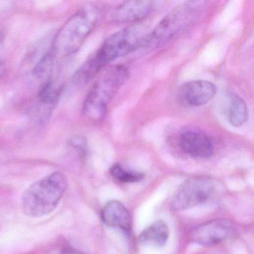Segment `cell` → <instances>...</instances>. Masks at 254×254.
Segmentation results:
<instances>
[{
	"label": "cell",
	"instance_id": "cell-8",
	"mask_svg": "<svg viewBox=\"0 0 254 254\" xmlns=\"http://www.w3.org/2000/svg\"><path fill=\"white\" fill-rule=\"evenodd\" d=\"M233 230L230 221L213 220L195 227L191 231V239L202 246H212L226 240Z\"/></svg>",
	"mask_w": 254,
	"mask_h": 254
},
{
	"label": "cell",
	"instance_id": "cell-11",
	"mask_svg": "<svg viewBox=\"0 0 254 254\" xmlns=\"http://www.w3.org/2000/svg\"><path fill=\"white\" fill-rule=\"evenodd\" d=\"M102 221L111 227H118L124 231H130L132 219L128 209L118 200L108 202L101 212Z\"/></svg>",
	"mask_w": 254,
	"mask_h": 254
},
{
	"label": "cell",
	"instance_id": "cell-14",
	"mask_svg": "<svg viewBox=\"0 0 254 254\" xmlns=\"http://www.w3.org/2000/svg\"><path fill=\"white\" fill-rule=\"evenodd\" d=\"M113 178L122 183H136L143 179V174L126 169L120 164H115L110 169Z\"/></svg>",
	"mask_w": 254,
	"mask_h": 254
},
{
	"label": "cell",
	"instance_id": "cell-16",
	"mask_svg": "<svg viewBox=\"0 0 254 254\" xmlns=\"http://www.w3.org/2000/svg\"><path fill=\"white\" fill-rule=\"evenodd\" d=\"M72 145L74 148H77L83 153H84L87 148V142L82 137H76L73 139V140H72Z\"/></svg>",
	"mask_w": 254,
	"mask_h": 254
},
{
	"label": "cell",
	"instance_id": "cell-10",
	"mask_svg": "<svg viewBox=\"0 0 254 254\" xmlns=\"http://www.w3.org/2000/svg\"><path fill=\"white\" fill-rule=\"evenodd\" d=\"M152 1L132 0L117 5L111 13V20L117 23H135L148 17L154 8Z\"/></svg>",
	"mask_w": 254,
	"mask_h": 254
},
{
	"label": "cell",
	"instance_id": "cell-5",
	"mask_svg": "<svg viewBox=\"0 0 254 254\" xmlns=\"http://www.w3.org/2000/svg\"><path fill=\"white\" fill-rule=\"evenodd\" d=\"M205 3L187 1L175 7L151 30L147 47H160L186 30L200 17Z\"/></svg>",
	"mask_w": 254,
	"mask_h": 254
},
{
	"label": "cell",
	"instance_id": "cell-17",
	"mask_svg": "<svg viewBox=\"0 0 254 254\" xmlns=\"http://www.w3.org/2000/svg\"><path fill=\"white\" fill-rule=\"evenodd\" d=\"M63 254H83L73 248H66L63 250Z\"/></svg>",
	"mask_w": 254,
	"mask_h": 254
},
{
	"label": "cell",
	"instance_id": "cell-13",
	"mask_svg": "<svg viewBox=\"0 0 254 254\" xmlns=\"http://www.w3.org/2000/svg\"><path fill=\"white\" fill-rule=\"evenodd\" d=\"M225 110L229 123L234 127H241L248 121V106L239 95L236 93L229 95Z\"/></svg>",
	"mask_w": 254,
	"mask_h": 254
},
{
	"label": "cell",
	"instance_id": "cell-1",
	"mask_svg": "<svg viewBox=\"0 0 254 254\" xmlns=\"http://www.w3.org/2000/svg\"><path fill=\"white\" fill-rule=\"evenodd\" d=\"M151 32L143 24L134 23L113 34L80 68L75 78L81 83L88 82L116 59L147 47Z\"/></svg>",
	"mask_w": 254,
	"mask_h": 254
},
{
	"label": "cell",
	"instance_id": "cell-7",
	"mask_svg": "<svg viewBox=\"0 0 254 254\" xmlns=\"http://www.w3.org/2000/svg\"><path fill=\"white\" fill-rule=\"evenodd\" d=\"M180 148L186 154L193 158L206 159L213 155V142L202 130L188 128L183 130L178 137Z\"/></svg>",
	"mask_w": 254,
	"mask_h": 254
},
{
	"label": "cell",
	"instance_id": "cell-6",
	"mask_svg": "<svg viewBox=\"0 0 254 254\" xmlns=\"http://www.w3.org/2000/svg\"><path fill=\"white\" fill-rule=\"evenodd\" d=\"M220 183L209 177H195L183 183L172 201L175 211H182L207 202L220 190Z\"/></svg>",
	"mask_w": 254,
	"mask_h": 254
},
{
	"label": "cell",
	"instance_id": "cell-3",
	"mask_svg": "<svg viewBox=\"0 0 254 254\" xmlns=\"http://www.w3.org/2000/svg\"><path fill=\"white\" fill-rule=\"evenodd\" d=\"M95 5H86L75 12L55 38L52 56L61 57L76 53L96 27L100 14Z\"/></svg>",
	"mask_w": 254,
	"mask_h": 254
},
{
	"label": "cell",
	"instance_id": "cell-9",
	"mask_svg": "<svg viewBox=\"0 0 254 254\" xmlns=\"http://www.w3.org/2000/svg\"><path fill=\"white\" fill-rule=\"evenodd\" d=\"M216 93L215 84L206 80L188 81L180 88V96L183 102L194 108L209 103L214 99Z\"/></svg>",
	"mask_w": 254,
	"mask_h": 254
},
{
	"label": "cell",
	"instance_id": "cell-4",
	"mask_svg": "<svg viewBox=\"0 0 254 254\" xmlns=\"http://www.w3.org/2000/svg\"><path fill=\"white\" fill-rule=\"evenodd\" d=\"M129 77V69L124 65H114L108 68L93 84L84 101V116L93 121L103 120L110 102Z\"/></svg>",
	"mask_w": 254,
	"mask_h": 254
},
{
	"label": "cell",
	"instance_id": "cell-15",
	"mask_svg": "<svg viewBox=\"0 0 254 254\" xmlns=\"http://www.w3.org/2000/svg\"><path fill=\"white\" fill-rule=\"evenodd\" d=\"M61 95V89L55 86L51 81L46 83L39 93V99L41 102L47 105L55 104L59 100Z\"/></svg>",
	"mask_w": 254,
	"mask_h": 254
},
{
	"label": "cell",
	"instance_id": "cell-2",
	"mask_svg": "<svg viewBox=\"0 0 254 254\" xmlns=\"http://www.w3.org/2000/svg\"><path fill=\"white\" fill-rule=\"evenodd\" d=\"M67 190L63 173L53 172L32 184L23 194L22 207L27 216L39 218L55 210Z\"/></svg>",
	"mask_w": 254,
	"mask_h": 254
},
{
	"label": "cell",
	"instance_id": "cell-18",
	"mask_svg": "<svg viewBox=\"0 0 254 254\" xmlns=\"http://www.w3.org/2000/svg\"><path fill=\"white\" fill-rule=\"evenodd\" d=\"M4 72V68L3 66H2V65L0 64V78L2 77V74H3Z\"/></svg>",
	"mask_w": 254,
	"mask_h": 254
},
{
	"label": "cell",
	"instance_id": "cell-12",
	"mask_svg": "<svg viewBox=\"0 0 254 254\" xmlns=\"http://www.w3.org/2000/svg\"><path fill=\"white\" fill-rule=\"evenodd\" d=\"M169 236V229L164 221L159 220L152 223L139 234L138 241L144 246L161 248L166 245Z\"/></svg>",
	"mask_w": 254,
	"mask_h": 254
}]
</instances>
